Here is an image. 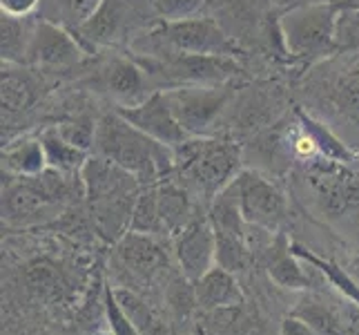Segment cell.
I'll use <instances>...</instances> for the list:
<instances>
[{"instance_id": "e0dca14e", "label": "cell", "mask_w": 359, "mask_h": 335, "mask_svg": "<svg viewBox=\"0 0 359 335\" xmlns=\"http://www.w3.org/2000/svg\"><path fill=\"white\" fill-rule=\"evenodd\" d=\"M297 119H299V126L308 134V139L315 143L317 155H324L330 161H353V152L324 126V123L315 121L311 114H304V112H297Z\"/></svg>"}, {"instance_id": "9c48e42d", "label": "cell", "mask_w": 359, "mask_h": 335, "mask_svg": "<svg viewBox=\"0 0 359 335\" xmlns=\"http://www.w3.org/2000/svg\"><path fill=\"white\" fill-rule=\"evenodd\" d=\"M234 188L239 197L241 215L248 223L264 228H275L283 217V195L252 170H243L234 177Z\"/></svg>"}, {"instance_id": "52a82bcc", "label": "cell", "mask_w": 359, "mask_h": 335, "mask_svg": "<svg viewBox=\"0 0 359 335\" xmlns=\"http://www.w3.org/2000/svg\"><path fill=\"white\" fill-rule=\"evenodd\" d=\"M118 114L130 121L134 128H139L143 134H147L150 139L177 147L183 141H188L190 136L185 134L181 128L179 119L172 112V105L165 96V90H158L152 96H147L143 103L139 105H130V107H118Z\"/></svg>"}, {"instance_id": "ffe728a7", "label": "cell", "mask_w": 359, "mask_h": 335, "mask_svg": "<svg viewBox=\"0 0 359 335\" xmlns=\"http://www.w3.org/2000/svg\"><path fill=\"white\" fill-rule=\"evenodd\" d=\"M335 98L339 110L359 123V70H351L339 79L335 88Z\"/></svg>"}, {"instance_id": "9a60e30c", "label": "cell", "mask_w": 359, "mask_h": 335, "mask_svg": "<svg viewBox=\"0 0 359 335\" xmlns=\"http://www.w3.org/2000/svg\"><path fill=\"white\" fill-rule=\"evenodd\" d=\"M3 166L7 172L18 177H39L45 172L47 166V157H45V147L41 136L39 139H25L16 145H11L3 155Z\"/></svg>"}, {"instance_id": "d6986e66", "label": "cell", "mask_w": 359, "mask_h": 335, "mask_svg": "<svg viewBox=\"0 0 359 335\" xmlns=\"http://www.w3.org/2000/svg\"><path fill=\"white\" fill-rule=\"evenodd\" d=\"M152 11L163 22L196 18L208 5V0H150Z\"/></svg>"}, {"instance_id": "8992f818", "label": "cell", "mask_w": 359, "mask_h": 335, "mask_svg": "<svg viewBox=\"0 0 359 335\" xmlns=\"http://www.w3.org/2000/svg\"><path fill=\"white\" fill-rule=\"evenodd\" d=\"M83 43L76 34L63 25L41 18L32 25V39L27 47V63L39 67H69L81 63Z\"/></svg>"}, {"instance_id": "3957f363", "label": "cell", "mask_w": 359, "mask_h": 335, "mask_svg": "<svg viewBox=\"0 0 359 335\" xmlns=\"http://www.w3.org/2000/svg\"><path fill=\"white\" fill-rule=\"evenodd\" d=\"M337 3H311L286 11L279 34L286 52L294 58H319L337 49Z\"/></svg>"}, {"instance_id": "5bb4252c", "label": "cell", "mask_w": 359, "mask_h": 335, "mask_svg": "<svg viewBox=\"0 0 359 335\" xmlns=\"http://www.w3.org/2000/svg\"><path fill=\"white\" fill-rule=\"evenodd\" d=\"M41 141L45 147V157H47V166L60 172V175H74V172H81L85 161H88V152L81 150V147L72 145L65 141L60 132L54 128H47L41 134Z\"/></svg>"}, {"instance_id": "30bf717a", "label": "cell", "mask_w": 359, "mask_h": 335, "mask_svg": "<svg viewBox=\"0 0 359 335\" xmlns=\"http://www.w3.org/2000/svg\"><path fill=\"white\" fill-rule=\"evenodd\" d=\"M152 74L130 58H116L107 65L103 81L109 96H114L118 107H130L143 103L147 96L158 90H150Z\"/></svg>"}, {"instance_id": "7a4b0ae2", "label": "cell", "mask_w": 359, "mask_h": 335, "mask_svg": "<svg viewBox=\"0 0 359 335\" xmlns=\"http://www.w3.org/2000/svg\"><path fill=\"white\" fill-rule=\"evenodd\" d=\"M239 164L241 150L232 141L190 136L175 147V168L196 192L205 197H217L230 185L237 177Z\"/></svg>"}, {"instance_id": "8fae6325", "label": "cell", "mask_w": 359, "mask_h": 335, "mask_svg": "<svg viewBox=\"0 0 359 335\" xmlns=\"http://www.w3.org/2000/svg\"><path fill=\"white\" fill-rule=\"evenodd\" d=\"M177 255L188 275L201 277L208 270L212 255H217L215 228L205 221H190L188 226L179 230Z\"/></svg>"}, {"instance_id": "ac0fdd59", "label": "cell", "mask_w": 359, "mask_h": 335, "mask_svg": "<svg viewBox=\"0 0 359 335\" xmlns=\"http://www.w3.org/2000/svg\"><path fill=\"white\" fill-rule=\"evenodd\" d=\"M96 128H98V123L90 117H76L56 126V130L60 132V136H63L65 141L81 147L85 152H90L96 143Z\"/></svg>"}, {"instance_id": "603a6c76", "label": "cell", "mask_w": 359, "mask_h": 335, "mask_svg": "<svg viewBox=\"0 0 359 335\" xmlns=\"http://www.w3.org/2000/svg\"><path fill=\"white\" fill-rule=\"evenodd\" d=\"M339 9H359V0H339Z\"/></svg>"}, {"instance_id": "6da1fadb", "label": "cell", "mask_w": 359, "mask_h": 335, "mask_svg": "<svg viewBox=\"0 0 359 335\" xmlns=\"http://www.w3.org/2000/svg\"><path fill=\"white\" fill-rule=\"evenodd\" d=\"M94 150L98 157L128 170L141 183L156 181L175 168V147L150 139L118 112L98 121Z\"/></svg>"}, {"instance_id": "44dd1931", "label": "cell", "mask_w": 359, "mask_h": 335, "mask_svg": "<svg viewBox=\"0 0 359 335\" xmlns=\"http://www.w3.org/2000/svg\"><path fill=\"white\" fill-rule=\"evenodd\" d=\"M337 47H359V9H339L337 18Z\"/></svg>"}, {"instance_id": "ba28073f", "label": "cell", "mask_w": 359, "mask_h": 335, "mask_svg": "<svg viewBox=\"0 0 359 335\" xmlns=\"http://www.w3.org/2000/svg\"><path fill=\"white\" fill-rule=\"evenodd\" d=\"M141 18L143 14L139 11L136 0H103L96 14L74 34L79 36L81 43L116 45L139 27Z\"/></svg>"}, {"instance_id": "5b68a950", "label": "cell", "mask_w": 359, "mask_h": 335, "mask_svg": "<svg viewBox=\"0 0 359 335\" xmlns=\"http://www.w3.org/2000/svg\"><path fill=\"white\" fill-rule=\"evenodd\" d=\"M165 96L188 136H210L228 110L234 90L230 85H177Z\"/></svg>"}, {"instance_id": "7402d4cb", "label": "cell", "mask_w": 359, "mask_h": 335, "mask_svg": "<svg viewBox=\"0 0 359 335\" xmlns=\"http://www.w3.org/2000/svg\"><path fill=\"white\" fill-rule=\"evenodd\" d=\"M39 5H41V0H0L3 14H7V16H18V18L29 16Z\"/></svg>"}, {"instance_id": "2e32d148", "label": "cell", "mask_w": 359, "mask_h": 335, "mask_svg": "<svg viewBox=\"0 0 359 335\" xmlns=\"http://www.w3.org/2000/svg\"><path fill=\"white\" fill-rule=\"evenodd\" d=\"M3 63H14V65H27V47L32 39V27L25 25L18 16H7L3 14Z\"/></svg>"}, {"instance_id": "4fadbf2b", "label": "cell", "mask_w": 359, "mask_h": 335, "mask_svg": "<svg viewBox=\"0 0 359 335\" xmlns=\"http://www.w3.org/2000/svg\"><path fill=\"white\" fill-rule=\"evenodd\" d=\"M103 0H41V18L63 25L69 32H79L88 22Z\"/></svg>"}, {"instance_id": "277c9868", "label": "cell", "mask_w": 359, "mask_h": 335, "mask_svg": "<svg viewBox=\"0 0 359 335\" xmlns=\"http://www.w3.org/2000/svg\"><path fill=\"white\" fill-rule=\"evenodd\" d=\"M150 39L156 45L147 47V54L154 60L163 58L165 54H192V56H230L234 54V43L230 36L210 18H185L175 22L161 20L154 27Z\"/></svg>"}, {"instance_id": "7c38bea8", "label": "cell", "mask_w": 359, "mask_h": 335, "mask_svg": "<svg viewBox=\"0 0 359 335\" xmlns=\"http://www.w3.org/2000/svg\"><path fill=\"white\" fill-rule=\"evenodd\" d=\"M3 112L7 114H18V112L27 110L36 96H39V85H36L34 77L25 70L22 65L14 63H3Z\"/></svg>"}]
</instances>
